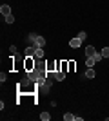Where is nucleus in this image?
I'll return each mask as SVG.
<instances>
[{
    "label": "nucleus",
    "mask_w": 109,
    "mask_h": 121,
    "mask_svg": "<svg viewBox=\"0 0 109 121\" xmlns=\"http://www.w3.org/2000/svg\"><path fill=\"white\" fill-rule=\"evenodd\" d=\"M35 67H36V58L35 56H26V60H24V72L33 71Z\"/></svg>",
    "instance_id": "1"
},
{
    "label": "nucleus",
    "mask_w": 109,
    "mask_h": 121,
    "mask_svg": "<svg viewBox=\"0 0 109 121\" xmlns=\"http://www.w3.org/2000/svg\"><path fill=\"white\" fill-rule=\"evenodd\" d=\"M82 45V40H80V38H71V40H69V47H71V49H78V47Z\"/></svg>",
    "instance_id": "2"
},
{
    "label": "nucleus",
    "mask_w": 109,
    "mask_h": 121,
    "mask_svg": "<svg viewBox=\"0 0 109 121\" xmlns=\"http://www.w3.org/2000/svg\"><path fill=\"white\" fill-rule=\"evenodd\" d=\"M38 49V47L33 43V45H29V47H26V51H24V56H35V51Z\"/></svg>",
    "instance_id": "3"
},
{
    "label": "nucleus",
    "mask_w": 109,
    "mask_h": 121,
    "mask_svg": "<svg viewBox=\"0 0 109 121\" xmlns=\"http://www.w3.org/2000/svg\"><path fill=\"white\" fill-rule=\"evenodd\" d=\"M35 58H36V60H44V58H46V52H44V47H38V49L35 51Z\"/></svg>",
    "instance_id": "4"
},
{
    "label": "nucleus",
    "mask_w": 109,
    "mask_h": 121,
    "mask_svg": "<svg viewBox=\"0 0 109 121\" xmlns=\"http://www.w3.org/2000/svg\"><path fill=\"white\" fill-rule=\"evenodd\" d=\"M75 71H76V61L67 60V72H75Z\"/></svg>",
    "instance_id": "5"
},
{
    "label": "nucleus",
    "mask_w": 109,
    "mask_h": 121,
    "mask_svg": "<svg viewBox=\"0 0 109 121\" xmlns=\"http://www.w3.org/2000/svg\"><path fill=\"white\" fill-rule=\"evenodd\" d=\"M0 13H2V15L4 16H7V15H11V7L7 4H2V7H0Z\"/></svg>",
    "instance_id": "6"
},
{
    "label": "nucleus",
    "mask_w": 109,
    "mask_h": 121,
    "mask_svg": "<svg viewBox=\"0 0 109 121\" xmlns=\"http://www.w3.org/2000/svg\"><path fill=\"white\" fill-rule=\"evenodd\" d=\"M95 76H96V71H95L93 67H87V71H85V78H89V80H93Z\"/></svg>",
    "instance_id": "7"
},
{
    "label": "nucleus",
    "mask_w": 109,
    "mask_h": 121,
    "mask_svg": "<svg viewBox=\"0 0 109 121\" xmlns=\"http://www.w3.org/2000/svg\"><path fill=\"white\" fill-rule=\"evenodd\" d=\"M46 65H47V71L57 72V60H55V61H46Z\"/></svg>",
    "instance_id": "8"
},
{
    "label": "nucleus",
    "mask_w": 109,
    "mask_h": 121,
    "mask_svg": "<svg viewBox=\"0 0 109 121\" xmlns=\"http://www.w3.org/2000/svg\"><path fill=\"white\" fill-rule=\"evenodd\" d=\"M55 78H57V81H64L66 80V72L64 71H57L55 72Z\"/></svg>",
    "instance_id": "9"
},
{
    "label": "nucleus",
    "mask_w": 109,
    "mask_h": 121,
    "mask_svg": "<svg viewBox=\"0 0 109 121\" xmlns=\"http://www.w3.org/2000/svg\"><path fill=\"white\" fill-rule=\"evenodd\" d=\"M95 52H96V49H95L93 45H87V47H85V56H95Z\"/></svg>",
    "instance_id": "10"
},
{
    "label": "nucleus",
    "mask_w": 109,
    "mask_h": 121,
    "mask_svg": "<svg viewBox=\"0 0 109 121\" xmlns=\"http://www.w3.org/2000/svg\"><path fill=\"white\" fill-rule=\"evenodd\" d=\"M95 63H96V61H95L93 56H87V58H85V67H95Z\"/></svg>",
    "instance_id": "11"
},
{
    "label": "nucleus",
    "mask_w": 109,
    "mask_h": 121,
    "mask_svg": "<svg viewBox=\"0 0 109 121\" xmlns=\"http://www.w3.org/2000/svg\"><path fill=\"white\" fill-rule=\"evenodd\" d=\"M62 117H64V121H75V114H71V112H66Z\"/></svg>",
    "instance_id": "12"
},
{
    "label": "nucleus",
    "mask_w": 109,
    "mask_h": 121,
    "mask_svg": "<svg viewBox=\"0 0 109 121\" xmlns=\"http://www.w3.org/2000/svg\"><path fill=\"white\" fill-rule=\"evenodd\" d=\"M4 20H5V24H15V16L13 15H7V16H4Z\"/></svg>",
    "instance_id": "13"
},
{
    "label": "nucleus",
    "mask_w": 109,
    "mask_h": 121,
    "mask_svg": "<svg viewBox=\"0 0 109 121\" xmlns=\"http://www.w3.org/2000/svg\"><path fill=\"white\" fill-rule=\"evenodd\" d=\"M40 119H42V121H49V119H51L49 112H42V114H40Z\"/></svg>",
    "instance_id": "14"
},
{
    "label": "nucleus",
    "mask_w": 109,
    "mask_h": 121,
    "mask_svg": "<svg viewBox=\"0 0 109 121\" xmlns=\"http://www.w3.org/2000/svg\"><path fill=\"white\" fill-rule=\"evenodd\" d=\"M93 58H95V61H102V60H104L102 52H95V56H93Z\"/></svg>",
    "instance_id": "15"
},
{
    "label": "nucleus",
    "mask_w": 109,
    "mask_h": 121,
    "mask_svg": "<svg viewBox=\"0 0 109 121\" xmlns=\"http://www.w3.org/2000/svg\"><path fill=\"white\" fill-rule=\"evenodd\" d=\"M9 52H11V56H16V52H18L16 45H11V47H9Z\"/></svg>",
    "instance_id": "16"
},
{
    "label": "nucleus",
    "mask_w": 109,
    "mask_h": 121,
    "mask_svg": "<svg viewBox=\"0 0 109 121\" xmlns=\"http://www.w3.org/2000/svg\"><path fill=\"white\" fill-rule=\"evenodd\" d=\"M100 52H102V56H104V58H109V47H104Z\"/></svg>",
    "instance_id": "17"
},
{
    "label": "nucleus",
    "mask_w": 109,
    "mask_h": 121,
    "mask_svg": "<svg viewBox=\"0 0 109 121\" xmlns=\"http://www.w3.org/2000/svg\"><path fill=\"white\" fill-rule=\"evenodd\" d=\"M78 38H80V40H85V38H87V35H85V33H84V31H80V33H78Z\"/></svg>",
    "instance_id": "18"
},
{
    "label": "nucleus",
    "mask_w": 109,
    "mask_h": 121,
    "mask_svg": "<svg viewBox=\"0 0 109 121\" xmlns=\"http://www.w3.org/2000/svg\"><path fill=\"white\" fill-rule=\"evenodd\" d=\"M62 71L67 72V60H62Z\"/></svg>",
    "instance_id": "19"
},
{
    "label": "nucleus",
    "mask_w": 109,
    "mask_h": 121,
    "mask_svg": "<svg viewBox=\"0 0 109 121\" xmlns=\"http://www.w3.org/2000/svg\"><path fill=\"white\" fill-rule=\"evenodd\" d=\"M5 80H7V74H5V72H0V81H2V83H4Z\"/></svg>",
    "instance_id": "20"
}]
</instances>
